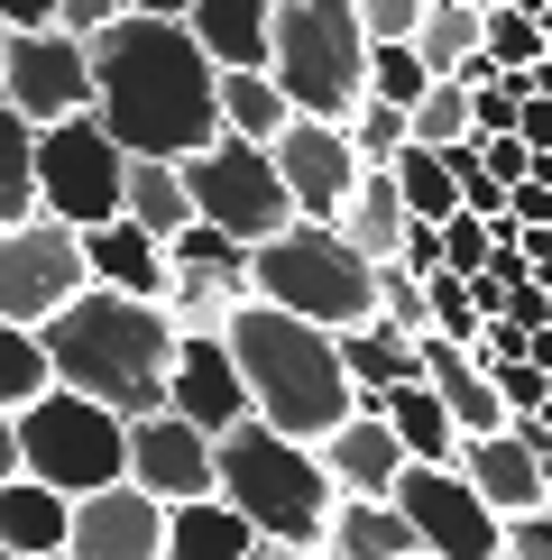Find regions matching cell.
<instances>
[{
	"label": "cell",
	"mask_w": 552,
	"mask_h": 560,
	"mask_svg": "<svg viewBox=\"0 0 552 560\" xmlns=\"http://www.w3.org/2000/svg\"><path fill=\"white\" fill-rule=\"evenodd\" d=\"M92 120L129 156H203L221 138V65L184 19H120L92 37Z\"/></svg>",
	"instance_id": "obj_1"
},
{
	"label": "cell",
	"mask_w": 552,
	"mask_h": 560,
	"mask_svg": "<svg viewBox=\"0 0 552 560\" xmlns=\"http://www.w3.org/2000/svg\"><path fill=\"white\" fill-rule=\"evenodd\" d=\"M46 368H56V386L92 395V405H111L120 423H148V413H166V377H175V313L166 303H138V294H111L92 285L74 294L56 322H46Z\"/></svg>",
	"instance_id": "obj_2"
},
{
	"label": "cell",
	"mask_w": 552,
	"mask_h": 560,
	"mask_svg": "<svg viewBox=\"0 0 552 560\" xmlns=\"http://www.w3.org/2000/svg\"><path fill=\"white\" fill-rule=\"evenodd\" d=\"M230 359H240V386H249V413L286 441H332L341 423L359 413V386L341 368V331H313V322L276 313V303L249 294L240 313L221 322Z\"/></svg>",
	"instance_id": "obj_3"
},
{
	"label": "cell",
	"mask_w": 552,
	"mask_h": 560,
	"mask_svg": "<svg viewBox=\"0 0 552 560\" xmlns=\"http://www.w3.org/2000/svg\"><path fill=\"white\" fill-rule=\"evenodd\" d=\"M221 451V505L258 533L267 551H332V515H341V487L322 469L313 441H286L249 413L240 432L212 441Z\"/></svg>",
	"instance_id": "obj_4"
},
{
	"label": "cell",
	"mask_w": 552,
	"mask_h": 560,
	"mask_svg": "<svg viewBox=\"0 0 552 560\" xmlns=\"http://www.w3.org/2000/svg\"><path fill=\"white\" fill-rule=\"evenodd\" d=\"M249 294L276 303V313H295V322H313V331H359V322H378V267H368L332 221H295L286 240L249 248Z\"/></svg>",
	"instance_id": "obj_5"
},
{
	"label": "cell",
	"mask_w": 552,
	"mask_h": 560,
	"mask_svg": "<svg viewBox=\"0 0 552 560\" xmlns=\"http://www.w3.org/2000/svg\"><path fill=\"white\" fill-rule=\"evenodd\" d=\"M267 74L286 83L295 120L350 129V110L368 102V28H359V10L350 0H276Z\"/></svg>",
	"instance_id": "obj_6"
},
{
	"label": "cell",
	"mask_w": 552,
	"mask_h": 560,
	"mask_svg": "<svg viewBox=\"0 0 552 560\" xmlns=\"http://www.w3.org/2000/svg\"><path fill=\"white\" fill-rule=\"evenodd\" d=\"M19 459L56 497H102V487L129 478V423L111 405H92V395H74V386H46L19 413Z\"/></svg>",
	"instance_id": "obj_7"
},
{
	"label": "cell",
	"mask_w": 552,
	"mask_h": 560,
	"mask_svg": "<svg viewBox=\"0 0 552 560\" xmlns=\"http://www.w3.org/2000/svg\"><path fill=\"white\" fill-rule=\"evenodd\" d=\"M37 212L65 221V230H102V221L129 212V148L92 110L37 129Z\"/></svg>",
	"instance_id": "obj_8"
},
{
	"label": "cell",
	"mask_w": 552,
	"mask_h": 560,
	"mask_svg": "<svg viewBox=\"0 0 552 560\" xmlns=\"http://www.w3.org/2000/svg\"><path fill=\"white\" fill-rule=\"evenodd\" d=\"M184 194H194V221L230 230L240 248H267V240L295 230V194H286V175H276V156L249 148V138H230V129L203 156H184Z\"/></svg>",
	"instance_id": "obj_9"
},
{
	"label": "cell",
	"mask_w": 552,
	"mask_h": 560,
	"mask_svg": "<svg viewBox=\"0 0 552 560\" xmlns=\"http://www.w3.org/2000/svg\"><path fill=\"white\" fill-rule=\"evenodd\" d=\"M74 294H92V267H83V230L65 221H19L0 230V322H19V331H46V322L65 313Z\"/></svg>",
	"instance_id": "obj_10"
},
{
	"label": "cell",
	"mask_w": 552,
	"mask_h": 560,
	"mask_svg": "<svg viewBox=\"0 0 552 560\" xmlns=\"http://www.w3.org/2000/svg\"><path fill=\"white\" fill-rule=\"evenodd\" d=\"M396 515L414 524V542L433 560H506V524L488 515V497L460 469H405L396 478Z\"/></svg>",
	"instance_id": "obj_11"
},
{
	"label": "cell",
	"mask_w": 552,
	"mask_h": 560,
	"mask_svg": "<svg viewBox=\"0 0 552 560\" xmlns=\"http://www.w3.org/2000/svg\"><path fill=\"white\" fill-rule=\"evenodd\" d=\"M0 102L28 129H56L74 110H92V46L65 37V28H19L10 65H0Z\"/></svg>",
	"instance_id": "obj_12"
},
{
	"label": "cell",
	"mask_w": 552,
	"mask_h": 560,
	"mask_svg": "<svg viewBox=\"0 0 552 560\" xmlns=\"http://www.w3.org/2000/svg\"><path fill=\"white\" fill-rule=\"evenodd\" d=\"M129 487H148L157 505H203V497H221V451H212V432H194L184 413H148V423H129Z\"/></svg>",
	"instance_id": "obj_13"
},
{
	"label": "cell",
	"mask_w": 552,
	"mask_h": 560,
	"mask_svg": "<svg viewBox=\"0 0 552 560\" xmlns=\"http://www.w3.org/2000/svg\"><path fill=\"white\" fill-rule=\"evenodd\" d=\"M267 156H276V175H286V194H295V221H341V202H350L359 175H368L350 129H332V120H295Z\"/></svg>",
	"instance_id": "obj_14"
},
{
	"label": "cell",
	"mask_w": 552,
	"mask_h": 560,
	"mask_svg": "<svg viewBox=\"0 0 552 560\" xmlns=\"http://www.w3.org/2000/svg\"><path fill=\"white\" fill-rule=\"evenodd\" d=\"M166 413H184V423L212 432V441L249 423V386H240V359H230V340H221V331H184V340H175Z\"/></svg>",
	"instance_id": "obj_15"
},
{
	"label": "cell",
	"mask_w": 552,
	"mask_h": 560,
	"mask_svg": "<svg viewBox=\"0 0 552 560\" xmlns=\"http://www.w3.org/2000/svg\"><path fill=\"white\" fill-rule=\"evenodd\" d=\"M65 560H166V505L148 487H102V497H74V533H65Z\"/></svg>",
	"instance_id": "obj_16"
},
{
	"label": "cell",
	"mask_w": 552,
	"mask_h": 560,
	"mask_svg": "<svg viewBox=\"0 0 552 560\" xmlns=\"http://www.w3.org/2000/svg\"><path fill=\"white\" fill-rule=\"evenodd\" d=\"M322 451V469H332V487L341 497H396V478L414 469L405 459V441L387 432V413H350L332 441H313Z\"/></svg>",
	"instance_id": "obj_17"
},
{
	"label": "cell",
	"mask_w": 552,
	"mask_h": 560,
	"mask_svg": "<svg viewBox=\"0 0 552 560\" xmlns=\"http://www.w3.org/2000/svg\"><path fill=\"white\" fill-rule=\"evenodd\" d=\"M460 478L488 497V515H497V524H516V515H534V505H543L552 459H534L516 432H488V441H460Z\"/></svg>",
	"instance_id": "obj_18"
},
{
	"label": "cell",
	"mask_w": 552,
	"mask_h": 560,
	"mask_svg": "<svg viewBox=\"0 0 552 560\" xmlns=\"http://www.w3.org/2000/svg\"><path fill=\"white\" fill-rule=\"evenodd\" d=\"M83 267H92V285L138 294V303H166V285H175L166 240H148L138 221H102V230H83Z\"/></svg>",
	"instance_id": "obj_19"
},
{
	"label": "cell",
	"mask_w": 552,
	"mask_h": 560,
	"mask_svg": "<svg viewBox=\"0 0 552 560\" xmlns=\"http://www.w3.org/2000/svg\"><path fill=\"white\" fill-rule=\"evenodd\" d=\"M184 28L221 74H258L276 46V0H184Z\"/></svg>",
	"instance_id": "obj_20"
},
{
	"label": "cell",
	"mask_w": 552,
	"mask_h": 560,
	"mask_svg": "<svg viewBox=\"0 0 552 560\" xmlns=\"http://www.w3.org/2000/svg\"><path fill=\"white\" fill-rule=\"evenodd\" d=\"M341 368L359 386V413H378L396 386L424 377V340H405L396 322H359V331H341Z\"/></svg>",
	"instance_id": "obj_21"
},
{
	"label": "cell",
	"mask_w": 552,
	"mask_h": 560,
	"mask_svg": "<svg viewBox=\"0 0 552 560\" xmlns=\"http://www.w3.org/2000/svg\"><path fill=\"white\" fill-rule=\"evenodd\" d=\"M65 533H74V497H56L37 478L0 487V560H56Z\"/></svg>",
	"instance_id": "obj_22"
},
{
	"label": "cell",
	"mask_w": 552,
	"mask_h": 560,
	"mask_svg": "<svg viewBox=\"0 0 552 560\" xmlns=\"http://www.w3.org/2000/svg\"><path fill=\"white\" fill-rule=\"evenodd\" d=\"M341 240H350L359 248V258L368 267H387V258H405V230H414V212H405V194H396V175H387V166H368L359 175V194L350 202H341Z\"/></svg>",
	"instance_id": "obj_23"
},
{
	"label": "cell",
	"mask_w": 552,
	"mask_h": 560,
	"mask_svg": "<svg viewBox=\"0 0 552 560\" xmlns=\"http://www.w3.org/2000/svg\"><path fill=\"white\" fill-rule=\"evenodd\" d=\"M378 413H387V432L405 441V459H414V469H460V423H451V405H442V395H433L424 377H414V386H396Z\"/></svg>",
	"instance_id": "obj_24"
},
{
	"label": "cell",
	"mask_w": 552,
	"mask_h": 560,
	"mask_svg": "<svg viewBox=\"0 0 552 560\" xmlns=\"http://www.w3.org/2000/svg\"><path fill=\"white\" fill-rule=\"evenodd\" d=\"M267 542L249 533L240 515H230L221 497H203V505H166V560H258Z\"/></svg>",
	"instance_id": "obj_25"
},
{
	"label": "cell",
	"mask_w": 552,
	"mask_h": 560,
	"mask_svg": "<svg viewBox=\"0 0 552 560\" xmlns=\"http://www.w3.org/2000/svg\"><path fill=\"white\" fill-rule=\"evenodd\" d=\"M332 551H341V560H414L424 542H414V524L396 515V497H341Z\"/></svg>",
	"instance_id": "obj_26"
},
{
	"label": "cell",
	"mask_w": 552,
	"mask_h": 560,
	"mask_svg": "<svg viewBox=\"0 0 552 560\" xmlns=\"http://www.w3.org/2000/svg\"><path fill=\"white\" fill-rule=\"evenodd\" d=\"M148 240H175V230H194V194H184V166L175 156H129V212Z\"/></svg>",
	"instance_id": "obj_27"
},
{
	"label": "cell",
	"mask_w": 552,
	"mask_h": 560,
	"mask_svg": "<svg viewBox=\"0 0 552 560\" xmlns=\"http://www.w3.org/2000/svg\"><path fill=\"white\" fill-rule=\"evenodd\" d=\"M221 129L230 138H249V148H276V138L295 129V102H286V83L267 74H221Z\"/></svg>",
	"instance_id": "obj_28"
},
{
	"label": "cell",
	"mask_w": 552,
	"mask_h": 560,
	"mask_svg": "<svg viewBox=\"0 0 552 560\" xmlns=\"http://www.w3.org/2000/svg\"><path fill=\"white\" fill-rule=\"evenodd\" d=\"M414 56H424L433 74L451 83L470 56H488V10H479V0H433L424 28H414Z\"/></svg>",
	"instance_id": "obj_29"
},
{
	"label": "cell",
	"mask_w": 552,
	"mask_h": 560,
	"mask_svg": "<svg viewBox=\"0 0 552 560\" xmlns=\"http://www.w3.org/2000/svg\"><path fill=\"white\" fill-rule=\"evenodd\" d=\"M37 221V129L0 102V230Z\"/></svg>",
	"instance_id": "obj_30"
},
{
	"label": "cell",
	"mask_w": 552,
	"mask_h": 560,
	"mask_svg": "<svg viewBox=\"0 0 552 560\" xmlns=\"http://www.w3.org/2000/svg\"><path fill=\"white\" fill-rule=\"evenodd\" d=\"M387 175H396V194H405V212H414V221L442 230V221L460 212V175H451V156H442V148H405Z\"/></svg>",
	"instance_id": "obj_31"
},
{
	"label": "cell",
	"mask_w": 552,
	"mask_h": 560,
	"mask_svg": "<svg viewBox=\"0 0 552 560\" xmlns=\"http://www.w3.org/2000/svg\"><path fill=\"white\" fill-rule=\"evenodd\" d=\"M46 386H56V368H46V340H37V331H19V322H0V413H28Z\"/></svg>",
	"instance_id": "obj_32"
},
{
	"label": "cell",
	"mask_w": 552,
	"mask_h": 560,
	"mask_svg": "<svg viewBox=\"0 0 552 560\" xmlns=\"http://www.w3.org/2000/svg\"><path fill=\"white\" fill-rule=\"evenodd\" d=\"M166 258H175V267H203V276H221L230 294H249V248L230 240V230H212V221L175 230V240H166Z\"/></svg>",
	"instance_id": "obj_33"
},
{
	"label": "cell",
	"mask_w": 552,
	"mask_h": 560,
	"mask_svg": "<svg viewBox=\"0 0 552 560\" xmlns=\"http://www.w3.org/2000/svg\"><path fill=\"white\" fill-rule=\"evenodd\" d=\"M249 294H230L221 276H203V267H175V285H166V313H175V331H221L230 313H240Z\"/></svg>",
	"instance_id": "obj_34"
},
{
	"label": "cell",
	"mask_w": 552,
	"mask_h": 560,
	"mask_svg": "<svg viewBox=\"0 0 552 560\" xmlns=\"http://www.w3.org/2000/svg\"><path fill=\"white\" fill-rule=\"evenodd\" d=\"M405 120H414V148H470V138H479V129H470V83H460V74L433 83Z\"/></svg>",
	"instance_id": "obj_35"
},
{
	"label": "cell",
	"mask_w": 552,
	"mask_h": 560,
	"mask_svg": "<svg viewBox=\"0 0 552 560\" xmlns=\"http://www.w3.org/2000/svg\"><path fill=\"white\" fill-rule=\"evenodd\" d=\"M433 83H442V74H433V65L414 56V46H368V102H396V110H414Z\"/></svg>",
	"instance_id": "obj_36"
},
{
	"label": "cell",
	"mask_w": 552,
	"mask_h": 560,
	"mask_svg": "<svg viewBox=\"0 0 552 560\" xmlns=\"http://www.w3.org/2000/svg\"><path fill=\"white\" fill-rule=\"evenodd\" d=\"M488 65H497V74H534V65H543V19L525 10V0L488 10Z\"/></svg>",
	"instance_id": "obj_37"
},
{
	"label": "cell",
	"mask_w": 552,
	"mask_h": 560,
	"mask_svg": "<svg viewBox=\"0 0 552 560\" xmlns=\"http://www.w3.org/2000/svg\"><path fill=\"white\" fill-rule=\"evenodd\" d=\"M350 148H359V166H396V156L414 148V120L396 102H359L350 110Z\"/></svg>",
	"instance_id": "obj_38"
},
{
	"label": "cell",
	"mask_w": 552,
	"mask_h": 560,
	"mask_svg": "<svg viewBox=\"0 0 552 560\" xmlns=\"http://www.w3.org/2000/svg\"><path fill=\"white\" fill-rule=\"evenodd\" d=\"M378 322H396L405 340H424V331H433V313H424V276H414L405 258H387V267H378Z\"/></svg>",
	"instance_id": "obj_39"
},
{
	"label": "cell",
	"mask_w": 552,
	"mask_h": 560,
	"mask_svg": "<svg viewBox=\"0 0 552 560\" xmlns=\"http://www.w3.org/2000/svg\"><path fill=\"white\" fill-rule=\"evenodd\" d=\"M442 267H451V276H488V267H497V221L451 212V221H442Z\"/></svg>",
	"instance_id": "obj_40"
},
{
	"label": "cell",
	"mask_w": 552,
	"mask_h": 560,
	"mask_svg": "<svg viewBox=\"0 0 552 560\" xmlns=\"http://www.w3.org/2000/svg\"><path fill=\"white\" fill-rule=\"evenodd\" d=\"M350 10H359L368 46H414V28H424V10H433V0H350Z\"/></svg>",
	"instance_id": "obj_41"
},
{
	"label": "cell",
	"mask_w": 552,
	"mask_h": 560,
	"mask_svg": "<svg viewBox=\"0 0 552 560\" xmlns=\"http://www.w3.org/2000/svg\"><path fill=\"white\" fill-rule=\"evenodd\" d=\"M497 395H506V413H543L552 405V377L534 359H516V368H497Z\"/></svg>",
	"instance_id": "obj_42"
},
{
	"label": "cell",
	"mask_w": 552,
	"mask_h": 560,
	"mask_svg": "<svg viewBox=\"0 0 552 560\" xmlns=\"http://www.w3.org/2000/svg\"><path fill=\"white\" fill-rule=\"evenodd\" d=\"M120 19H129L120 0H56V28H65V37H83V46L102 37V28H120Z\"/></svg>",
	"instance_id": "obj_43"
},
{
	"label": "cell",
	"mask_w": 552,
	"mask_h": 560,
	"mask_svg": "<svg viewBox=\"0 0 552 560\" xmlns=\"http://www.w3.org/2000/svg\"><path fill=\"white\" fill-rule=\"evenodd\" d=\"M506 560H552V505H534V515L506 524Z\"/></svg>",
	"instance_id": "obj_44"
},
{
	"label": "cell",
	"mask_w": 552,
	"mask_h": 560,
	"mask_svg": "<svg viewBox=\"0 0 552 560\" xmlns=\"http://www.w3.org/2000/svg\"><path fill=\"white\" fill-rule=\"evenodd\" d=\"M516 138H525V148H534V166H552V92H534V102H525Z\"/></svg>",
	"instance_id": "obj_45"
},
{
	"label": "cell",
	"mask_w": 552,
	"mask_h": 560,
	"mask_svg": "<svg viewBox=\"0 0 552 560\" xmlns=\"http://www.w3.org/2000/svg\"><path fill=\"white\" fill-rule=\"evenodd\" d=\"M405 267H414V276L442 267V230H433V221H414V230H405Z\"/></svg>",
	"instance_id": "obj_46"
},
{
	"label": "cell",
	"mask_w": 552,
	"mask_h": 560,
	"mask_svg": "<svg viewBox=\"0 0 552 560\" xmlns=\"http://www.w3.org/2000/svg\"><path fill=\"white\" fill-rule=\"evenodd\" d=\"M0 28H56V0H0Z\"/></svg>",
	"instance_id": "obj_47"
},
{
	"label": "cell",
	"mask_w": 552,
	"mask_h": 560,
	"mask_svg": "<svg viewBox=\"0 0 552 560\" xmlns=\"http://www.w3.org/2000/svg\"><path fill=\"white\" fill-rule=\"evenodd\" d=\"M28 478V459H19V413H0V487Z\"/></svg>",
	"instance_id": "obj_48"
},
{
	"label": "cell",
	"mask_w": 552,
	"mask_h": 560,
	"mask_svg": "<svg viewBox=\"0 0 552 560\" xmlns=\"http://www.w3.org/2000/svg\"><path fill=\"white\" fill-rule=\"evenodd\" d=\"M120 10H138V19H184V0H120Z\"/></svg>",
	"instance_id": "obj_49"
},
{
	"label": "cell",
	"mask_w": 552,
	"mask_h": 560,
	"mask_svg": "<svg viewBox=\"0 0 552 560\" xmlns=\"http://www.w3.org/2000/svg\"><path fill=\"white\" fill-rule=\"evenodd\" d=\"M258 560H341V551H258Z\"/></svg>",
	"instance_id": "obj_50"
},
{
	"label": "cell",
	"mask_w": 552,
	"mask_h": 560,
	"mask_svg": "<svg viewBox=\"0 0 552 560\" xmlns=\"http://www.w3.org/2000/svg\"><path fill=\"white\" fill-rule=\"evenodd\" d=\"M0 65H10V28H0Z\"/></svg>",
	"instance_id": "obj_51"
},
{
	"label": "cell",
	"mask_w": 552,
	"mask_h": 560,
	"mask_svg": "<svg viewBox=\"0 0 552 560\" xmlns=\"http://www.w3.org/2000/svg\"><path fill=\"white\" fill-rule=\"evenodd\" d=\"M479 10H506V0H479Z\"/></svg>",
	"instance_id": "obj_52"
},
{
	"label": "cell",
	"mask_w": 552,
	"mask_h": 560,
	"mask_svg": "<svg viewBox=\"0 0 552 560\" xmlns=\"http://www.w3.org/2000/svg\"><path fill=\"white\" fill-rule=\"evenodd\" d=\"M543 505H552V478H543Z\"/></svg>",
	"instance_id": "obj_53"
},
{
	"label": "cell",
	"mask_w": 552,
	"mask_h": 560,
	"mask_svg": "<svg viewBox=\"0 0 552 560\" xmlns=\"http://www.w3.org/2000/svg\"><path fill=\"white\" fill-rule=\"evenodd\" d=\"M414 560H433V551H414Z\"/></svg>",
	"instance_id": "obj_54"
},
{
	"label": "cell",
	"mask_w": 552,
	"mask_h": 560,
	"mask_svg": "<svg viewBox=\"0 0 552 560\" xmlns=\"http://www.w3.org/2000/svg\"><path fill=\"white\" fill-rule=\"evenodd\" d=\"M56 560H65V551H56Z\"/></svg>",
	"instance_id": "obj_55"
}]
</instances>
